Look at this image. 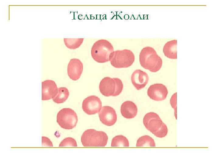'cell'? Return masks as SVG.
<instances>
[{
  "instance_id": "4",
  "label": "cell",
  "mask_w": 219,
  "mask_h": 164,
  "mask_svg": "<svg viewBox=\"0 0 219 164\" xmlns=\"http://www.w3.org/2000/svg\"><path fill=\"white\" fill-rule=\"evenodd\" d=\"M134 54L127 49L114 51L110 55L109 61L111 65L116 68L128 67L134 61Z\"/></svg>"
},
{
  "instance_id": "11",
  "label": "cell",
  "mask_w": 219,
  "mask_h": 164,
  "mask_svg": "<svg viewBox=\"0 0 219 164\" xmlns=\"http://www.w3.org/2000/svg\"><path fill=\"white\" fill-rule=\"evenodd\" d=\"M41 99L46 101L53 99L56 95L58 91L55 82L51 80H46L41 83Z\"/></svg>"
},
{
  "instance_id": "12",
  "label": "cell",
  "mask_w": 219,
  "mask_h": 164,
  "mask_svg": "<svg viewBox=\"0 0 219 164\" xmlns=\"http://www.w3.org/2000/svg\"><path fill=\"white\" fill-rule=\"evenodd\" d=\"M83 67V63L79 60L71 59L67 67V73L69 78L73 80L79 79L82 73Z\"/></svg>"
},
{
  "instance_id": "8",
  "label": "cell",
  "mask_w": 219,
  "mask_h": 164,
  "mask_svg": "<svg viewBox=\"0 0 219 164\" xmlns=\"http://www.w3.org/2000/svg\"><path fill=\"white\" fill-rule=\"evenodd\" d=\"M102 102L98 97L91 95L84 100L82 103V109L88 114H94L99 112L102 108Z\"/></svg>"
},
{
  "instance_id": "15",
  "label": "cell",
  "mask_w": 219,
  "mask_h": 164,
  "mask_svg": "<svg viewBox=\"0 0 219 164\" xmlns=\"http://www.w3.org/2000/svg\"><path fill=\"white\" fill-rule=\"evenodd\" d=\"M177 40L174 39L167 42L164 45L163 51L165 56L172 59H177Z\"/></svg>"
},
{
  "instance_id": "7",
  "label": "cell",
  "mask_w": 219,
  "mask_h": 164,
  "mask_svg": "<svg viewBox=\"0 0 219 164\" xmlns=\"http://www.w3.org/2000/svg\"><path fill=\"white\" fill-rule=\"evenodd\" d=\"M143 122L146 129L153 134L158 130L164 124L159 115L152 112L145 114Z\"/></svg>"
},
{
  "instance_id": "20",
  "label": "cell",
  "mask_w": 219,
  "mask_h": 164,
  "mask_svg": "<svg viewBox=\"0 0 219 164\" xmlns=\"http://www.w3.org/2000/svg\"><path fill=\"white\" fill-rule=\"evenodd\" d=\"M77 143L73 138L69 137L62 140L59 145V147H77Z\"/></svg>"
},
{
  "instance_id": "18",
  "label": "cell",
  "mask_w": 219,
  "mask_h": 164,
  "mask_svg": "<svg viewBox=\"0 0 219 164\" xmlns=\"http://www.w3.org/2000/svg\"><path fill=\"white\" fill-rule=\"evenodd\" d=\"M129 142L128 139L123 135L116 136L112 139L111 147H129Z\"/></svg>"
},
{
  "instance_id": "5",
  "label": "cell",
  "mask_w": 219,
  "mask_h": 164,
  "mask_svg": "<svg viewBox=\"0 0 219 164\" xmlns=\"http://www.w3.org/2000/svg\"><path fill=\"white\" fill-rule=\"evenodd\" d=\"M123 84L118 78L106 77L100 81L99 89L102 95L106 97L116 96L122 92Z\"/></svg>"
},
{
  "instance_id": "9",
  "label": "cell",
  "mask_w": 219,
  "mask_h": 164,
  "mask_svg": "<svg viewBox=\"0 0 219 164\" xmlns=\"http://www.w3.org/2000/svg\"><path fill=\"white\" fill-rule=\"evenodd\" d=\"M99 116L101 122L107 126L114 125L117 119L115 110L109 106L102 107L99 112Z\"/></svg>"
},
{
  "instance_id": "2",
  "label": "cell",
  "mask_w": 219,
  "mask_h": 164,
  "mask_svg": "<svg viewBox=\"0 0 219 164\" xmlns=\"http://www.w3.org/2000/svg\"><path fill=\"white\" fill-rule=\"evenodd\" d=\"M114 51L111 43L105 39H99L92 45L91 55L92 58L99 63H104L109 61L110 54Z\"/></svg>"
},
{
  "instance_id": "19",
  "label": "cell",
  "mask_w": 219,
  "mask_h": 164,
  "mask_svg": "<svg viewBox=\"0 0 219 164\" xmlns=\"http://www.w3.org/2000/svg\"><path fill=\"white\" fill-rule=\"evenodd\" d=\"M137 147H155V144L154 140L150 136L145 135L140 137L137 140Z\"/></svg>"
},
{
  "instance_id": "16",
  "label": "cell",
  "mask_w": 219,
  "mask_h": 164,
  "mask_svg": "<svg viewBox=\"0 0 219 164\" xmlns=\"http://www.w3.org/2000/svg\"><path fill=\"white\" fill-rule=\"evenodd\" d=\"M69 95L68 89L66 87H62L58 88L57 93L53 99V101L57 104L64 102L68 98Z\"/></svg>"
},
{
  "instance_id": "14",
  "label": "cell",
  "mask_w": 219,
  "mask_h": 164,
  "mask_svg": "<svg viewBox=\"0 0 219 164\" xmlns=\"http://www.w3.org/2000/svg\"><path fill=\"white\" fill-rule=\"evenodd\" d=\"M120 110L122 115L127 119L134 118L137 112V105L133 102L129 101H124L122 104Z\"/></svg>"
},
{
  "instance_id": "17",
  "label": "cell",
  "mask_w": 219,
  "mask_h": 164,
  "mask_svg": "<svg viewBox=\"0 0 219 164\" xmlns=\"http://www.w3.org/2000/svg\"><path fill=\"white\" fill-rule=\"evenodd\" d=\"M84 39L79 38H64V43L65 46L70 49H75L79 47L82 43Z\"/></svg>"
},
{
  "instance_id": "6",
  "label": "cell",
  "mask_w": 219,
  "mask_h": 164,
  "mask_svg": "<svg viewBox=\"0 0 219 164\" xmlns=\"http://www.w3.org/2000/svg\"><path fill=\"white\" fill-rule=\"evenodd\" d=\"M78 118L75 112L69 108H64L61 110L57 116V122L62 128L71 129L76 125Z\"/></svg>"
},
{
  "instance_id": "23",
  "label": "cell",
  "mask_w": 219,
  "mask_h": 164,
  "mask_svg": "<svg viewBox=\"0 0 219 164\" xmlns=\"http://www.w3.org/2000/svg\"><path fill=\"white\" fill-rule=\"evenodd\" d=\"M42 146L47 147H53V144L50 139L48 138L42 136L41 140Z\"/></svg>"
},
{
  "instance_id": "13",
  "label": "cell",
  "mask_w": 219,
  "mask_h": 164,
  "mask_svg": "<svg viewBox=\"0 0 219 164\" xmlns=\"http://www.w3.org/2000/svg\"><path fill=\"white\" fill-rule=\"evenodd\" d=\"M149 79L147 73L139 69L135 70L131 77L132 83L137 90H140L144 87L148 82Z\"/></svg>"
},
{
  "instance_id": "22",
  "label": "cell",
  "mask_w": 219,
  "mask_h": 164,
  "mask_svg": "<svg viewBox=\"0 0 219 164\" xmlns=\"http://www.w3.org/2000/svg\"><path fill=\"white\" fill-rule=\"evenodd\" d=\"M170 103L174 111V115L176 119L177 118V92L174 94L170 100Z\"/></svg>"
},
{
  "instance_id": "10",
  "label": "cell",
  "mask_w": 219,
  "mask_h": 164,
  "mask_svg": "<svg viewBox=\"0 0 219 164\" xmlns=\"http://www.w3.org/2000/svg\"><path fill=\"white\" fill-rule=\"evenodd\" d=\"M148 96L156 101H163L166 98L168 94L167 87L161 84H155L151 85L147 91Z\"/></svg>"
},
{
  "instance_id": "3",
  "label": "cell",
  "mask_w": 219,
  "mask_h": 164,
  "mask_svg": "<svg viewBox=\"0 0 219 164\" xmlns=\"http://www.w3.org/2000/svg\"><path fill=\"white\" fill-rule=\"evenodd\" d=\"M108 139L107 135L104 132L88 129L83 133L81 142L84 147H105Z\"/></svg>"
},
{
  "instance_id": "1",
  "label": "cell",
  "mask_w": 219,
  "mask_h": 164,
  "mask_svg": "<svg viewBox=\"0 0 219 164\" xmlns=\"http://www.w3.org/2000/svg\"><path fill=\"white\" fill-rule=\"evenodd\" d=\"M139 59L141 66L152 72H156L161 68L162 65V58L155 49L150 46L143 48L141 51Z\"/></svg>"
},
{
  "instance_id": "21",
  "label": "cell",
  "mask_w": 219,
  "mask_h": 164,
  "mask_svg": "<svg viewBox=\"0 0 219 164\" xmlns=\"http://www.w3.org/2000/svg\"><path fill=\"white\" fill-rule=\"evenodd\" d=\"M168 128L166 125L164 123L162 126L153 134L156 137L162 138L165 137L168 133Z\"/></svg>"
}]
</instances>
